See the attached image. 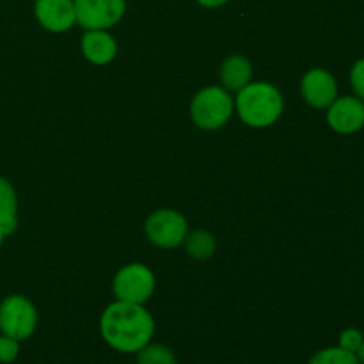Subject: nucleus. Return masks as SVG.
<instances>
[{
    "label": "nucleus",
    "instance_id": "obj_11",
    "mask_svg": "<svg viewBox=\"0 0 364 364\" xmlns=\"http://www.w3.org/2000/svg\"><path fill=\"white\" fill-rule=\"evenodd\" d=\"M82 52L92 64H107L116 57L117 45L105 31H89L82 38Z\"/></svg>",
    "mask_w": 364,
    "mask_h": 364
},
{
    "label": "nucleus",
    "instance_id": "obj_9",
    "mask_svg": "<svg viewBox=\"0 0 364 364\" xmlns=\"http://www.w3.org/2000/svg\"><path fill=\"white\" fill-rule=\"evenodd\" d=\"M302 96L315 109H327L338 98L336 78L322 68L309 70L302 78Z\"/></svg>",
    "mask_w": 364,
    "mask_h": 364
},
{
    "label": "nucleus",
    "instance_id": "obj_7",
    "mask_svg": "<svg viewBox=\"0 0 364 364\" xmlns=\"http://www.w3.org/2000/svg\"><path fill=\"white\" fill-rule=\"evenodd\" d=\"M187 233V220L174 210H156L146 220V235L159 247H178L185 240Z\"/></svg>",
    "mask_w": 364,
    "mask_h": 364
},
{
    "label": "nucleus",
    "instance_id": "obj_15",
    "mask_svg": "<svg viewBox=\"0 0 364 364\" xmlns=\"http://www.w3.org/2000/svg\"><path fill=\"white\" fill-rule=\"evenodd\" d=\"M135 354H137V364H178L176 354L162 343L149 341Z\"/></svg>",
    "mask_w": 364,
    "mask_h": 364
},
{
    "label": "nucleus",
    "instance_id": "obj_18",
    "mask_svg": "<svg viewBox=\"0 0 364 364\" xmlns=\"http://www.w3.org/2000/svg\"><path fill=\"white\" fill-rule=\"evenodd\" d=\"M18 354H20V341L2 334L0 336V363L9 364L16 361Z\"/></svg>",
    "mask_w": 364,
    "mask_h": 364
},
{
    "label": "nucleus",
    "instance_id": "obj_12",
    "mask_svg": "<svg viewBox=\"0 0 364 364\" xmlns=\"http://www.w3.org/2000/svg\"><path fill=\"white\" fill-rule=\"evenodd\" d=\"M220 80L230 91H240L252 80V66L245 57L231 55L220 68Z\"/></svg>",
    "mask_w": 364,
    "mask_h": 364
},
{
    "label": "nucleus",
    "instance_id": "obj_16",
    "mask_svg": "<svg viewBox=\"0 0 364 364\" xmlns=\"http://www.w3.org/2000/svg\"><path fill=\"white\" fill-rule=\"evenodd\" d=\"M308 364H359V359L341 347H327L316 352Z\"/></svg>",
    "mask_w": 364,
    "mask_h": 364
},
{
    "label": "nucleus",
    "instance_id": "obj_21",
    "mask_svg": "<svg viewBox=\"0 0 364 364\" xmlns=\"http://www.w3.org/2000/svg\"><path fill=\"white\" fill-rule=\"evenodd\" d=\"M358 359H359V364H364V341H363L361 348H359V352H358Z\"/></svg>",
    "mask_w": 364,
    "mask_h": 364
},
{
    "label": "nucleus",
    "instance_id": "obj_6",
    "mask_svg": "<svg viewBox=\"0 0 364 364\" xmlns=\"http://www.w3.org/2000/svg\"><path fill=\"white\" fill-rule=\"evenodd\" d=\"M77 21L87 31H105L123 18L124 0H73Z\"/></svg>",
    "mask_w": 364,
    "mask_h": 364
},
{
    "label": "nucleus",
    "instance_id": "obj_10",
    "mask_svg": "<svg viewBox=\"0 0 364 364\" xmlns=\"http://www.w3.org/2000/svg\"><path fill=\"white\" fill-rule=\"evenodd\" d=\"M36 18L52 32H64L77 21L73 0H36Z\"/></svg>",
    "mask_w": 364,
    "mask_h": 364
},
{
    "label": "nucleus",
    "instance_id": "obj_19",
    "mask_svg": "<svg viewBox=\"0 0 364 364\" xmlns=\"http://www.w3.org/2000/svg\"><path fill=\"white\" fill-rule=\"evenodd\" d=\"M350 85L352 89H354L355 96L364 102V57L352 66Z\"/></svg>",
    "mask_w": 364,
    "mask_h": 364
},
{
    "label": "nucleus",
    "instance_id": "obj_22",
    "mask_svg": "<svg viewBox=\"0 0 364 364\" xmlns=\"http://www.w3.org/2000/svg\"><path fill=\"white\" fill-rule=\"evenodd\" d=\"M4 237H6V235L2 233V230H0V245H2V240H4Z\"/></svg>",
    "mask_w": 364,
    "mask_h": 364
},
{
    "label": "nucleus",
    "instance_id": "obj_5",
    "mask_svg": "<svg viewBox=\"0 0 364 364\" xmlns=\"http://www.w3.org/2000/svg\"><path fill=\"white\" fill-rule=\"evenodd\" d=\"M155 290V276L141 263L123 267L114 279V294L117 301L144 304Z\"/></svg>",
    "mask_w": 364,
    "mask_h": 364
},
{
    "label": "nucleus",
    "instance_id": "obj_2",
    "mask_svg": "<svg viewBox=\"0 0 364 364\" xmlns=\"http://www.w3.org/2000/svg\"><path fill=\"white\" fill-rule=\"evenodd\" d=\"M237 110L249 127L265 128L276 123L283 112V96L267 82H251L238 91Z\"/></svg>",
    "mask_w": 364,
    "mask_h": 364
},
{
    "label": "nucleus",
    "instance_id": "obj_3",
    "mask_svg": "<svg viewBox=\"0 0 364 364\" xmlns=\"http://www.w3.org/2000/svg\"><path fill=\"white\" fill-rule=\"evenodd\" d=\"M233 114V100L223 87H206L196 95L191 105L192 121L205 130L224 127Z\"/></svg>",
    "mask_w": 364,
    "mask_h": 364
},
{
    "label": "nucleus",
    "instance_id": "obj_20",
    "mask_svg": "<svg viewBox=\"0 0 364 364\" xmlns=\"http://www.w3.org/2000/svg\"><path fill=\"white\" fill-rule=\"evenodd\" d=\"M198 2L205 7H220V6H224L228 0H198Z\"/></svg>",
    "mask_w": 364,
    "mask_h": 364
},
{
    "label": "nucleus",
    "instance_id": "obj_1",
    "mask_svg": "<svg viewBox=\"0 0 364 364\" xmlns=\"http://www.w3.org/2000/svg\"><path fill=\"white\" fill-rule=\"evenodd\" d=\"M103 340L114 350L135 354L151 341L155 334V320L142 304L117 301L107 306L100 320Z\"/></svg>",
    "mask_w": 364,
    "mask_h": 364
},
{
    "label": "nucleus",
    "instance_id": "obj_17",
    "mask_svg": "<svg viewBox=\"0 0 364 364\" xmlns=\"http://www.w3.org/2000/svg\"><path fill=\"white\" fill-rule=\"evenodd\" d=\"M364 341V336L363 333L359 329H355V327H348V329H345L343 333L340 334V341H338V347H341L343 350L347 352H352V354L358 355L359 348H361Z\"/></svg>",
    "mask_w": 364,
    "mask_h": 364
},
{
    "label": "nucleus",
    "instance_id": "obj_4",
    "mask_svg": "<svg viewBox=\"0 0 364 364\" xmlns=\"http://www.w3.org/2000/svg\"><path fill=\"white\" fill-rule=\"evenodd\" d=\"M38 313L32 302L21 295H9L0 304V331L6 336L23 341L34 334Z\"/></svg>",
    "mask_w": 364,
    "mask_h": 364
},
{
    "label": "nucleus",
    "instance_id": "obj_8",
    "mask_svg": "<svg viewBox=\"0 0 364 364\" xmlns=\"http://www.w3.org/2000/svg\"><path fill=\"white\" fill-rule=\"evenodd\" d=\"M327 109V123L338 134H355L364 127V102L358 96H341Z\"/></svg>",
    "mask_w": 364,
    "mask_h": 364
},
{
    "label": "nucleus",
    "instance_id": "obj_14",
    "mask_svg": "<svg viewBox=\"0 0 364 364\" xmlns=\"http://www.w3.org/2000/svg\"><path fill=\"white\" fill-rule=\"evenodd\" d=\"M185 247H187V252L196 259H208L212 258L213 252H215L217 244L215 238L208 233V231H192L191 235L187 233L185 237Z\"/></svg>",
    "mask_w": 364,
    "mask_h": 364
},
{
    "label": "nucleus",
    "instance_id": "obj_13",
    "mask_svg": "<svg viewBox=\"0 0 364 364\" xmlns=\"http://www.w3.org/2000/svg\"><path fill=\"white\" fill-rule=\"evenodd\" d=\"M16 194L6 178H0V230L4 235L14 233L18 226L16 220Z\"/></svg>",
    "mask_w": 364,
    "mask_h": 364
}]
</instances>
